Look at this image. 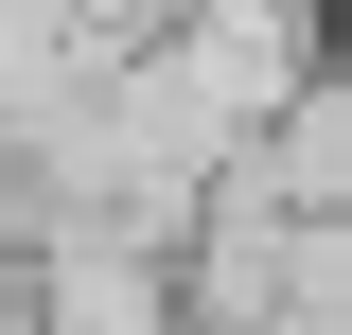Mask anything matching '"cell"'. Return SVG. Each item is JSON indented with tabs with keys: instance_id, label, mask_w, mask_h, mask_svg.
Listing matches in <instances>:
<instances>
[{
	"instance_id": "6da1fadb",
	"label": "cell",
	"mask_w": 352,
	"mask_h": 335,
	"mask_svg": "<svg viewBox=\"0 0 352 335\" xmlns=\"http://www.w3.org/2000/svg\"><path fill=\"white\" fill-rule=\"evenodd\" d=\"M264 159H282V194H300V212H335V230H352V53L264 124Z\"/></svg>"
}]
</instances>
